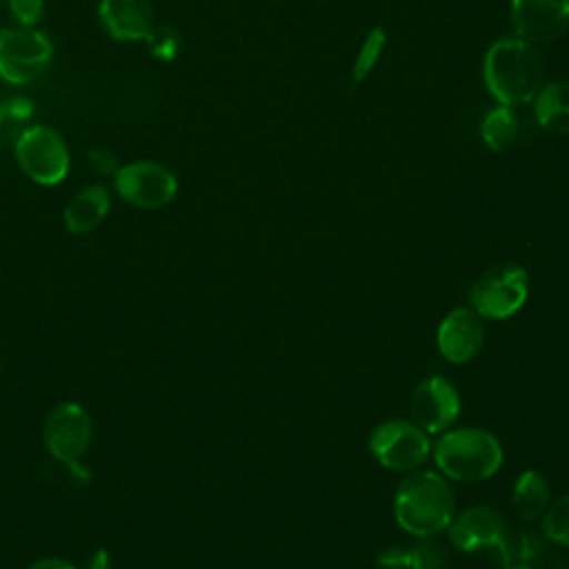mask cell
I'll list each match as a JSON object with an SVG mask.
<instances>
[{"mask_svg": "<svg viewBox=\"0 0 569 569\" xmlns=\"http://www.w3.org/2000/svg\"><path fill=\"white\" fill-rule=\"evenodd\" d=\"M369 449L382 467L391 471H413L429 458L431 445L416 422L387 420L373 429Z\"/></svg>", "mask_w": 569, "mask_h": 569, "instance_id": "obj_8", "label": "cell"}, {"mask_svg": "<svg viewBox=\"0 0 569 569\" xmlns=\"http://www.w3.org/2000/svg\"><path fill=\"white\" fill-rule=\"evenodd\" d=\"M109 213V191L102 184L80 189L64 209V227L71 233H87L96 229Z\"/></svg>", "mask_w": 569, "mask_h": 569, "instance_id": "obj_16", "label": "cell"}, {"mask_svg": "<svg viewBox=\"0 0 569 569\" xmlns=\"http://www.w3.org/2000/svg\"><path fill=\"white\" fill-rule=\"evenodd\" d=\"M53 58L49 38L29 27L0 31V76L7 82L24 84L47 71Z\"/></svg>", "mask_w": 569, "mask_h": 569, "instance_id": "obj_7", "label": "cell"}, {"mask_svg": "<svg viewBox=\"0 0 569 569\" xmlns=\"http://www.w3.org/2000/svg\"><path fill=\"white\" fill-rule=\"evenodd\" d=\"M380 569H445L447 556L440 545L418 540L411 547H391L378 556Z\"/></svg>", "mask_w": 569, "mask_h": 569, "instance_id": "obj_17", "label": "cell"}, {"mask_svg": "<svg viewBox=\"0 0 569 569\" xmlns=\"http://www.w3.org/2000/svg\"><path fill=\"white\" fill-rule=\"evenodd\" d=\"M89 569H109V556H107L104 549H100V551L93 556V560L89 562Z\"/></svg>", "mask_w": 569, "mask_h": 569, "instance_id": "obj_27", "label": "cell"}, {"mask_svg": "<svg viewBox=\"0 0 569 569\" xmlns=\"http://www.w3.org/2000/svg\"><path fill=\"white\" fill-rule=\"evenodd\" d=\"M438 469L460 482H478L493 476L502 465V447L493 433L478 427L445 431L433 449Z\"/></svg>", "mask_w": 569, "mask_h": 569, "instance_id": "obj_3", "label": "cell"}, {"mask_svg": "<svg viewBox=\"0 0 569 569\" xmlns=\"http://www.w3.org/2000/svg\"><path fill=\"white\" fill-rule=\"evenodd\" d=\"M91 418L78 402L58 405L44 420V445L49 453L82 480L89 478L80 460L91 442Z\"/></svg>", "mask_w": 569, "mask_h": 569, "instance_id": "obj_4", "label": "cell"}, {"mask_svg": "<svg viewBox=\"0 0 569 569\" xmlns=\"http://www.w3.org/2000/svg\"><path fill=\"white\" fill-rule=\"evenodd\" d=\"M147 44L156 58L173 60L180 51V33L169 24H156L147 36Z\"/></svg>", "mask_w": 569, "mask_h": 569, "instance_id": "obj_22", "label": "cell"}, {"mask_svg": "<svg viewBox=\"0 0 569 569\" xmlns=\"http://www.w3.org/2000/svg\"><path fill=\"white\" fill-rule=\"evenodd\" d=\"M529 293V276L520 264H496L471 287L469 300L478 316L505 320L520 311Z\"/></svg>", "mask_w": 569, "mask_h": 569, "instance_id": "obj_5", "label": "cell"}, {"mask_svg": "<svg viewBox=\"0 0 569 569\" xmlns=\"http://www.w3.org/2000/svg\"><path fill=\"white\" fill-rule=\"evenodd\" d=\"M531 104L540 129L553 136H569V80L547 82Z\"/></svg>", "mask_w": 569, "mask_h": 569, "instance_id": "obj_15", "label": "cell"}, {"mask_svg": "<svg viewBox=\"0 0 569 569\" xmlns=\"http://www.w3.org/2000/svg\"><path fill=\"white\" fill-rule=\"evenodd\" d=\"M482 342L485 327L480 316L471 309H453L438 327V349L453 365L469 362L480 351Z\"/></svg>", "mask_w": 569, "mask_h": 569, "instance_id": "obj_13", "label": "cell"}, {"mask_svg": "<svg viewBox=\"0 0 569 569\" xmlns=\"http://www.w3.org/2000/svg\"><path fill=\"white\" fill-rule=\"evenodd\" d=\"M518 129L520 124H518L516 111L511 107L496 104L485 113L480 122V140L489 151L502 153L516 142Z\"/></svg>", "mask_w": 569, "mask_h": 569, "instance_id": "obj_19", "label": "cell"}, {"mask_svg": "<svg viewBox=\"0 0 569 569\" xmlns=\"http://www.w3.org/2000/svg\"><path fill=\"white\" fill-rule=\"evenodd\" d=\"M456 500L447 480L436 471L409 473L396 491V522L416 538H429L449 527Z\"/></svg>", "mask_w": 569, "mask_h": 569, "instance_id": "obj_2", "label": "cell"}, {"mask_svg": "<svg viewBox=\"0 0 569 569\" xmlns=\"http://www.w3.org/2000/svg\"><path fill=\"white\" fill-rule=\"evenodd\" d=\"M16 160L20 169L38 184L51 187L69 173V149L62 136L44 124L24 129L16 140Z\"/></svg>", "mask_w": 569, "mask_h": 569, "instance_id": "obj_6", "label": "cell"}, {"mask_svg": "<svg viewBox=\"0 0 569 569\" xmlns=\"http://www.w3.org/2000/svg\"><path fill=\"white\" fill-rule=\"evenodd\" d=\"M409 411L413 422L425 433H440L447 431L458 418L460 396L447 378L431 376L413 389Z\"/></svg>", "mask_w": 569, "mask_h": 569, "instance_id": "obj_12", "label": "cell"}, {"mask_svg": "<svg viewBox=\"0 0 569 569\" xmlns=\"http://www.w3.org/2000/svg\"><path fill=\"white\" fill-rule=\"evenodd\" d=\"M542 531L547 540L569 547V493L547 507L542 516Z\"/></svg>", "mask_w": 569, "mask_h": 569, "instance_id": "obj_21", "label": "cell"}, {"mask_svg": "<svg viewBox=\"0 0 569 569\" xmlns=\"http://www.w3.org/2000/svg\"><path fill=\"white\" fill-rule=\"evenodd\" d=\"M2 111H4V116L9 113V116H13V118H29L31 116V111H33V107H31V100L29 98H13L9 104H4L2 107Z\"/></svg>", "mask_w": 569, "mask_h": 569, "instance_id": "obj_25", "label": "cell"}, {"mask_svg": "<svg viewBox=\"0 0 569 569\" xmlns=\"http://www.w3.org/2000/svg\"><path fill=\"white\" fill-rule=\"evenodd\" d=\"M87 162H89V167H91L96 173H102V176H107V173H113V176H116V171L120 169V167H118V156H116L111 149H107V147H93V149L87 153Z\"/></svg>", "mask_w": 569, "mask_h": 569, "instance_id": "obj_24", "label": "cell"}, {"mask_svg": "<svg viewBox=\"0 0 569 569\" xmlns=\"http://www.w3.org/2000/svg\"><path fill=\"white\" fill-rule=\"evenodd\" d=\"M29 569H76V567L62 558H42V560H36Z\"/></svg>", "mask_w": 569, "mask_h": 569, "instance_id": "obj_26", "label": "cell"}, {"mask_svg": "<svg viewBox=\"0 0 569 569\" xmlns=\"http://www.w3.org/2000/svg\"><path fill=\"white\" fill-rule=\"evenodd\" d=\"M513 507L525 522H536L549 507V482L542 473L527 469L513 485Z\"/></svg>", "mask_w": 569, "mask_h": 569, "instance_id": "obj_18", "label": "cell"}, {"mask_svg": "<svg viewBox=\"0 0 569 569\" xmlns=\"http://www.w3.org/2000/svg\"><path fill=\"white\" fill-rule=\"evenodd\" d=\"M385 44H387L385 29L382 27H371L362 47L356 53L353 64H351V87H358L369 78L373 67L380 62Z\"/></svg>", "mask_w": 569, "mask_h": 569, "instance_id": "obj_20", "label": "cell"}, {"mask_svg": "<svg viewBox=\"0 0 569 569\" xmlns=\"http://www.w3.org/2000/svg\"><path fill=\"white\" fill-rule=\"evenodd\" d=\"M509 18L516 38L536 47L553 42L569 29V0H511Z\"/></svg>", "mask_w": 569, "mask_h": 569, "instance_id": "obj_10", "label": "cell"}, {"mask_svg": "<svg viewBox=\"0 0 569 569\" xmlns=\"http://www.w3.org/2000/svg\"><path fill=\"white\" fill-rule=\"evenodd\" d=\"M482 82L496 104H531L547 84V62L536 44L516 36L500 38L485 51Z\"/></svg>", "mask_w": 569, "mask_h": 569, "instance_id": "obj_1", "label": "cell"}, {"mask_svg": "<svg viewBox=\"0 0 569 569\" xmlns=\"http://www.w3.org/2000/svg\"><path fill=\"white\" fill-rule=\"evenodd\" d=\"M116 191L136 209H160L176 198L178 180L164 164L138 160L116 171Z\"/></svg>", "mask_w": 569, "mask_h": 569, "instance_id": "obj_9", "label": "cell"}, {"mask_svg": "<svg viewBox=\"0 0 569 569\" xmlns=\"http://www.w3.org/2000/svg\"><path fill=\"white\" fill-rule=\"evenodd\" d=\"M2 118H4V111H2V107H0V127H2Z\"/></svg>", "mask_w": 569, "mask_h": 569, "instance_id": "obj_29", "label": "cell"}, {"mask_svg": "<svg viewBox=\"0 0 569 569\" xmlns=\"http://www.w3.org/2000/svg\"><path fill=\"white\" fill-rule=\"evenodd\" d=\"M98 16L113 40H147L156 27L149 0H100Z\"/></svg>", "mask_w": 569, "mask_h": 569, "instance_id": "obj_14", "label": "cell"}, {"mask_svg": "<svg viewBox=\"0 0 569 569\" xmlns=\"http://www.w3.org/2000/svg\"><path fill=\"white\" fill-rule=\"evenodd\" d=\"M449 538L462 551H491L502 562L509 525L491 507H471L449 522Z\"/></svg>", "mask_w": 569, "mask_h": 569, "instance_id": "obj_11", "label": "cell"}, {"mask_svg": "<svg viewBox=\"0 0 569 569\" xmlns=\"http://www.w3.org/2000/svg\"><path fill=\"white\" fill-rule=\"evenodd\" d=\"M505 569H533V567H527V565H511V567H505Z\"/></svg>", "mask_w": 569, "mask_h": 569, "instance_id": "obj_28", "label": "cell"}, {"mask_svg": "<svg viewBox=\"0 0 569 569\" xmlns=\"http://www.w3.org/2000/svg\"><path fill=\"white\" fill-rule=\"evenodd\" d=\"M9 11L22 27L36 24L44 13V0H9Z\"/></svg>", "mask_w": 569, "mask_h": 569, "instance_id": "obj_23", "label": "cell"}]
</instances>
